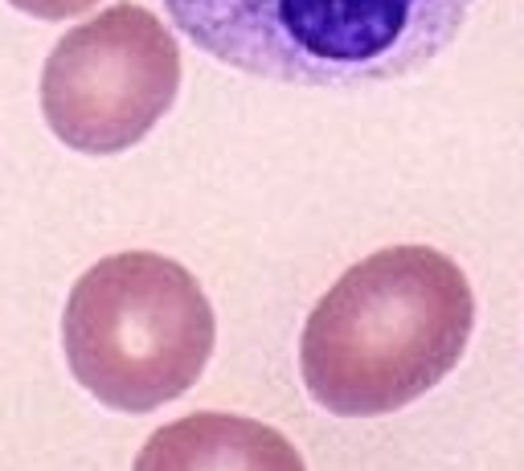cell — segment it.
Wrapping results in <instances>:
<instances>
[{"label":"cell","mask_w":524,"mask_h":471,"mask_svg":"<svg viewBox=\"0 0 524 471\" xmlns=\"http://www.w3.org/2000/svg\"><path fill=\"white\" fill-rule=\"evenodd\" d=\"M475 295L434 246H389L348 267L299 336V373L316 406L377 418L426 398L467 353Z\"/></svg>","instance_id":"cell-1"},{"label":"cell","mask_w":524,"mask_h":471,"mask_svg":"<svg viewBox=\"0 0 524 471\" xmlns=\"http://www.w3.org/2000/svg\"><path fill=\"white\" fill-rule=\"evenodd\" d=\"M475 0H164L197 50L291 87H357L430 66Z\"/></svg>","instance_id":"cell-2"},{"label":"cell","mask_w":524,"mask_h":471,"mask_svg":"<svg viewBox=\"0 0 524 471\" xmlns=\"http://www.w3.org/2000/svg\"><path fill=\"white\" fill-rule=\"evenodd\" d=\"M217 320L201 283L152 250L99 259L66 299L62 349L74 381L119 414H152L205 373Z\"/></svg>","instance_id":"cell-3"},{"label":"cell","mask_w":524,"mask_h":471,"mask_svg":"<svg viewBox=\"0 0 524 471\" xmlns=\"http://www.w3.org/2000/svg\"><path fill=\"white\" fill-rule=\"evenodd\" d=\"M181 91V46L144 5H111L74 25L41 70L50 132L82 156L136 148Z\"/></svg>","instance_id":"cell-4"},{"label":"cell","mask_w":524,"mask_h":471,"mask_svg":"<svg viewBox=\"0 0 524 471\" xmlns=\"http://www.w3.org/2000/svg\"><path fill=\"white\" fill-rule=\"evenodd\" d=\"M131 471H308V463L267 422L201 410L160 426Z\"/></svg>","instance_id":"cell-5"},{"label":"cell","mask_w":524,"mask_h":471,"mask_svg":"<svg viewBox=\"0 0 524 471\" xmlns=\"http://www.w3.org/2000/svg\"><path fill=\"white\" fill-rule=\"evenodd\" d=\"M9 5L29 13V17H41V21H66V17H78L86 9H95L99 0H9Z\"/></svg>","instance_id":"cell-6"}]
</instances>
